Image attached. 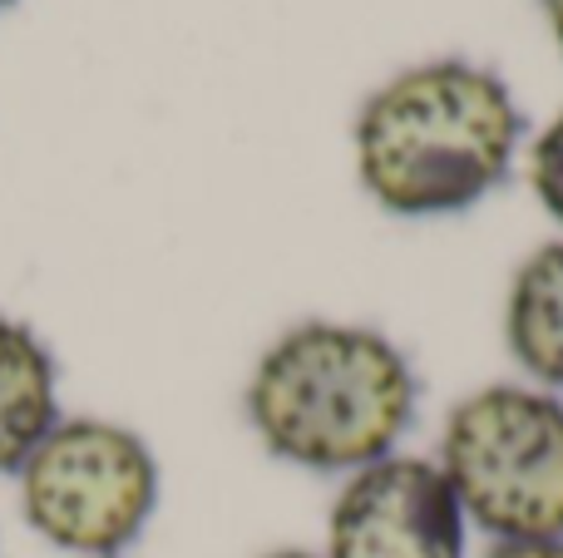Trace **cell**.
Wrapping results in <instances>:
<instances>
[{"label":"cell","instance_id":"6da1fadb","mask_svg":"<svg viewBox=\"0 0 563 558\" xmlns=\"http://www.w3.org/2000/svg\"><path fill=\"white\" fill-rule=\"evenodd\" d=\"M525 114L515 89L475 59L400 69L356 114V178L396 217H455L485 203L515 168Z\"/></svg>","mask_w":563,"mask_h":558},{"label":"cell","instance_id":"7a4b0ae2","mask_svg":"<svg viewBox=\"0 0 563 558\" xmlns=\"http://www.w3.org/2000/svg\"><path fill=\"white\" fill-rule=\"evenodd\" d=\"M243 411L273 460L346 480L400 450L420 411V376L386 332L317 316L257 356Z\"/></svg>","mask_w":563,"mask_h":558},{"label":"cell","instance_id":"3957f363","mask_svg":"<svg viewBox=\"0 0 563 558\" xmlns=\"http://www.w3.org/2000/svg\"><path fill=\"white\" fill-rule=\"evenodd\" d=\"M435 460L489 544L563 539V395L529 381L479 386L445 415Z\"/></svg>","mask_w":563,"mask_h":558},{"label":"cell","instance_id":"277c9868","mask_svg":"<svg viewBox=\"0 0 563 558\" xmlns=\"http://www.w3.org/2000/svg\"><path fill=\"white\" fill-rule=\"evenodd\" d=\"M20 480V514L75 558H119L158 510V460L144 435L99 415H69L35 445Z\"/></svg>","mask_w":563,"mask_h":558},{"label":"cell","instance_id":"5b68a950","mask_svg":"<svg viewBox=\"0 0 563 558\" xmlns=\"http://www.w3.org/2000/svg\"><path fill=\"white\" fill-rule=\"evenodd\" d=\"M470 520L430 455H386L346 475L327 514V558H465Z\"/></svg>","mask_w":563,"mask_h":558},{"label":"cell","instance_id":"8992f818","mask_svg":"<svg viewBox=\"0 0 563 558\" xmlns=\"http://www.w3.org/2000/svg\"><path fill=\"white\" fill-rule=\"evenodd\" d=\"M505 346L529 386L563 395V237L534 247L509 277Z\"/></svg>","mask_w":563,"mask_h":558},{"label":"cell","instance_id":"52a82bcc","mask_svg":"<svg viewBox=\"0 0 563 558\" xmlns=\"http://www.w3.org/2000/svg\"><path fill=\"white\" fill-rule=\"evenodd\" d=\"M59 425V376L49 346L15 316H0V475H15Z\"/></svg>","mask_w":563,"mask_h":558},{"label":"cell","instance_id":"ba28073f","mask_svg":"<svg viewBox=\"0 0 563 558\" xmlns=\"http://www.w3.org/2000/svg\"><path fill=\"white\" fill-rule=\"evenodd\" d=\"M529 188L544 203V213L563 227V109L539 129V138L529 144Z\"/></svg>","mask_w":563,"mask_h":558},{"label":"cell","instance_id":"9c48e42d","mask_svg":"<svg viewBox=\"0 0 563 558\" xmlns=\"http://www.w3.org/2000/svg\"><path fill=\"white\" fill-rule=\"evenodd\" d=\"M479 558H563V539H519V544H489Z\"/></svg>","mask_w":563,"mask_h":558},{"label":"cell","instance_id":"30bf717a","mask_svg":"<svg viewBox=\"0 0 563 558\" xmlns=\"http://www.w3.org/2000/svg\"><path fill=\"white\" fill-rule=\"evenodd\" d=\"M539 5H544V20H549V30H554V40L563 49V0H539Z\"/></svg>","mask_w":563,"mask_h":558},{"label":"cell","instance_id":"8fae6325","mask_svg":"<svg viewBox=\"0 0 563 558\" xmlns=\"http://www.w3.org/2000/svg\"><path fill=\"white\" fill-rule=\"evenodd\" d=\"M263 558H327V554H317V549H273Z\"/></svg>","mask_w":563,"mask_h":558},{"label":"cell","instance_id":"7c38bea8","mask_svg":"<svg viewBox=\"0 0 563 558\" xmlns=\"http://www.w3.org/2000/svg\"><path fill=\"white\" fill-rule=\"evenodd\" d=\"M5 5H10V0H0V10H5Z\"/></svg>","mask_w":563,"mask_h":558}]
</instances>
